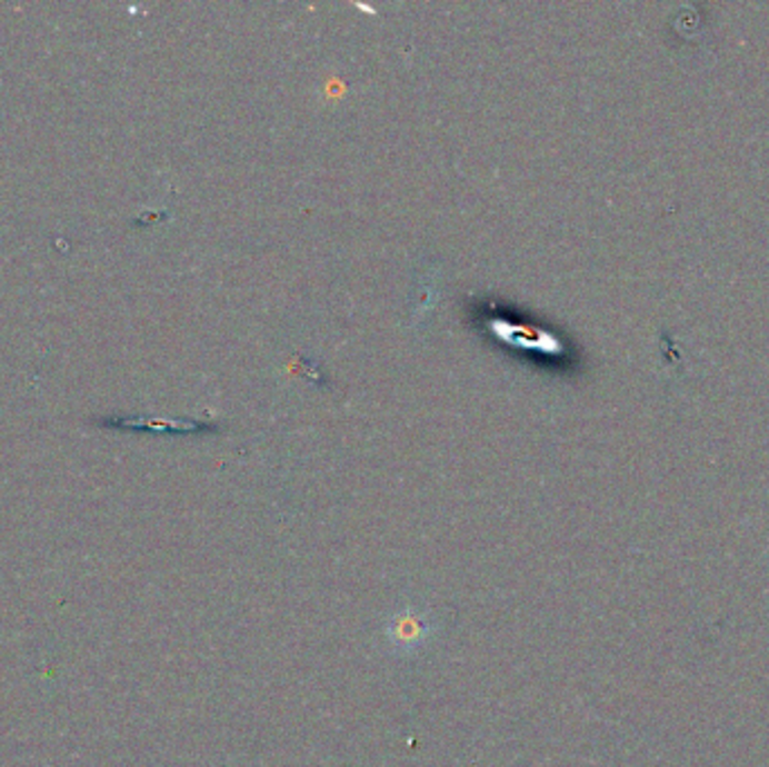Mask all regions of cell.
Segmentation results:
<instances>
[{"label": "cell", "mask_w": 769, "mask_h": 767, "mask_svg": "<svg viewBox=\"0 0 769 767\" xmlns=\"http://www.w3.org/2000/svg\"><path fill=\"white\" fill-rule=\"evenodd\" d=\"M435 628H437V624L426 610L403 608L388 619V626H384V637H388V644L397 653L406 655V653L419 650L432 637Z\"/></svg>", "instance_id": "6da1fadb"}]
</instances>
